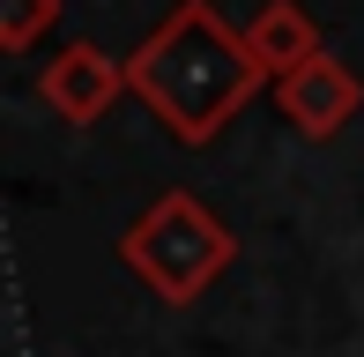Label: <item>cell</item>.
Here are the masks:
<instances>
[{
  "label": "cell",
  "instance_id": "cell-1",
  "mask_svg": "<svg viewBox=\"0 0 364 357\" xmlns=\"http://www.w3.org/2000/svg\"><path fill=\"white\" fill-rule=\"evenodd\" d=\"M127 90L156 112V127L178 149H208V142L275 82L253 60L245 30H230L216 15V0H178L134 53H127Z\"/></svg>",
  "mask_w": 364,
  "mask_h": 357
},
{
  "label": "cell",
  "instance_id": "cell-2",
  "mask_svg": "<svg viewBox=\"0 0 364 357\" xmlns=\"http://www.w3.org/2000/svg\"><path fill=\"white\" fill-rule=\"evenodd\" d=\"M119 261L134 268L164 305H193L230 261H238V238H230V223L201 201V193L171 186L119 231Z\"/></svg>",
  "mask_w": 364,
  "mask_h": 357
},
{
  "label": "cell",
  "instance_id": "cell-3",
  "mask_svg": "<svg viewBox=\"0 0 364 357\" xmlns=\"http://www.w3.org/2000/svg\"><path fill=\"white\" fill-rule=\"evenodd\" d=\"M119 90H127V60H112L105 45H90V38L60 45V60H45V68H38L45 112L68 119V127H97L112 105H119Z\"/></svg>",
  "mask_w": 364,
  "mask_h": 357
},
{
  "label": "cell",
  "instance_id": "cell-4",
  "mask_svg": "<svg viewBox=\"0 0 364 357\" xmlns=\"http://www.w3.org/2000/svg\"><path fill=\"white\" fill-rule=\"evenodd\" d=\"M275 112L290 119V134H305V142H335L342 127L364 112V82H357L350 60L320 53V60H305L297 75H283V82H275Z\"/></svg>",
  "mask_w": 364,
  "mask_h": 357
},
{
  "label": "cell",
  "instance_id": "cell-5",
  "mask_svg": "<svg viewBox=\"0 0 364 357\" xmlns=\"http://www.w3.org/2000/svg\"><path fill=\"white\" fill-rule=\"evenodd\" d=\"M245 45H253V60L268 68V82H283V75H297L305 60H320V23H312L297 0H268V8L245 23Z\"/></svg>",
  "mask_w": 364,
  "mask_h": 357
},
{
  "label": "cell",
  "instance_id": "cell-6",
  "mask_svg": "<svg viewBox=\"0 0 364 357\" xmlns=\"http://www.w3.org/2000/svg\"><path fill=\"white\" fill-rule=\"evenodd\" d=\"M60 8L68 0H0V53H30L60 23Z\"/></svg>",
  "mask_w": 364,
  "mask_h": 357
}]
</instances>
